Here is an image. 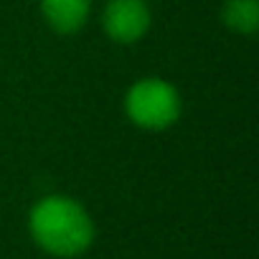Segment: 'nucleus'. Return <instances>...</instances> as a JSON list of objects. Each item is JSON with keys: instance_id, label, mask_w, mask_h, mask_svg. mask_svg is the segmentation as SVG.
I'll return each mask as SVG.
<instances>
[{"instance_id": "nucleus-1", "label": "nucleus", "mask_w": 259, "mask_h": 259, "mask_svg": "<svg viewBox=\"0 0 259 259\" xmlns=\"http://www.w3.org/2000/svg\"><path fill=\"white\" fill-rule=\"evenodd\" d=\"M31 236L41 249L56 256H76L89 249L94 224L81 203L66 196H49L38 201L28 219Z\"/></svg>"}, {"instance_id": "nucleus-2", "label": "nucleus", "mask_w": 259, "mask_h": 259, "mask_svg": "<svg viewBox=\"0 0 259 259\" xmlns=\"http://www.w3.org/2000/svg\"><path fill=\"white\" fill-rule=\"evenodd\" d=\"M124 109L138 127L165 130L181 117V97L163 79H143L127 92Z\"/></svg>"}, {"instance_id": "nucleus-3", "label": "nucleus", "mask_w": 259, "mask_h": 259, "mask_svg": "<svg viewBox=\"0 0 259 259\" xmlns=\"http://www.w3.org/2000/svg\"><path fill=\"white\" fill-rule=\"evenodd\" d=\"M104 31L117 44H135L150 28V11L145 0H109L104 16Z\"/></svg>"}, {"instance_id": "nucleus-4", "label": "nucleus", "mask_w": 259, "mask_h": 259, "mask_svg": "<svg viewBox=\"0 0 259 259\" xmlns=\"http://www.w3.org/2000/svg\"><path fill=\"white\" fill-rule=\"evenodd\" d=\"M92 0H41V11L49 26L59 33L79 31L89 18Z\"/></svg>"}, {"instance_id": "nucleus-5", "label": "nucleus", "mask_w": 259, "mask_h": 259, "mask_svg": "<svg viewBox=\"0 0 259 259\" xmlns=\"http://www.w3.org/2000/svg\"><path fill=\"white\" fill-rule=\"evenodd\" d=\"M221 18L231 31L254 33L259 26V6H256V0H226Z\"/></svg>"}]
</instances>
